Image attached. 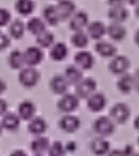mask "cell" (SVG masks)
<instances>
[{
  "label": "cell",
  "mask_w": 139,
  "mask_h": 156,
  "mask_svg": "<svg viewBox=\"0 0 139 156\" xmlns=\"http://www.w3.org/2000/svg\"><path fill=\"white\" fill-rule=\"evenodd\" d=\"M50 58L55 62H62L68 55V47L64 43H55L50 47Z\"/></svg>",
  "instance_id": "obj_21"
},
{
  "label": "cell",
  "mask_w": 139,
  "mask_h": 156,
  "mask_svg": "<svg viewBox=\"0 0 139 156\" xmlns=\"http://www.w3.org/2000/svg\"><path fill=\"white\" fill-rule=\"evenodd\" d=\"M64 148H65V151L66 152H69V153H73L76 152L77 148H78V146H77V144L74 141H68L67 144L64 146Z\"/></svg>",
  "instance_id": "obj_36"
},
{
  "label": "cell",
  "mask_w": 139,
  "mask_h": 156,
  "mask_svg": "<svg viewBox=\"0 0 139 156\" xmlns=\"http://www.w3.org/2000/svg\"><path fill=\"white\" fill-rule=\"evenodd\" d=\"M109 71L112 74L121 76L125 73L130 68V60L124 55H115L109 65Z\"/></svg>",
  "instance_id": "obj_8"
},
{
  "label": "cell",
  "mask_w": 139,
  "mask_h": 156,
  "mask_svg": "<svg viewBox=\"0 0 139 156\" xmlns=\"http://www.w3.org/2000/svg\"><path fill=\"white\" fill-rule=\"evenodd\" d=\"M5 90H6V84H5V82H4L3 80H1V79H0V94H3Z\"/></svg>",
  "instance_id": "obj_41"
},
{
  "label": "cell",
  "mask_w": 139,
  "mask_h": 156,
  "mask_svg": "<svg viewBox=\"0 0 139 156\" xmlns=\"http://www.w3.org/2000/svg\"><path fill=\"white\" fill-rule=\"evenodd\" d=\"M26 25L21 19H14L9 23V33L14 39H20L25 35Z\"/></svg>",
  "instance_id": "obj_26"
},
{
  "label": "cell",
  "mask_w": 139,
  "mask_h": 156,
  "mask_svg": "<svg viewBox=\"0 0 139 156\" xmlns=\"http://www.w3.org/2000/svg\"><path fill=\"white\" fill-rule=\"evenodd\" d=\"M94 129L97 134H99L102 137H106L114 133L115 131V123L109 117L106 116H101L97 118L94 122Z\"/></svg>",
  "instance_id": "obj_2"
},
{
  "label": "cell",
  "mask_w": 139,
  "mask_h": 156,
  "mask_svg": "<svg viewBox=\"0 0 139 156\" xmlns=\"http://www.w3.org/2000/svg\"><path fill=\"white\" fill-rule=\"evenodd\" d=\"M127 29L119 23H112L106 27V34L114 41H121L127 37Z\"/></svg>",
  "instance_id": "obj_16"
},
{
  "label": "cell",
  "mask_w": 139,
  "mask_h": 156,
  "mask_svg": "<svg viewBox=\"0 0 139 156\" xmlns=\"http://www.w3.org/2000/svg\"><path fill=\"white\" fill-rule=\"evenodd\" d=\"M43 17H44V21L50 26H57L59 21H61L59 20V14H57L55 5L46 6L43 10Z\"/></svg>",
  "instance_id": "obj_29"
},
{
  "label": "cell",
  "mask_w": 139,
  "mask_h": 156,
  "mask_svg": "<svg viewBox=\"0 0 139 156\" xmlns=\"http://www.w3.org/2000/svg\"><path fill=\"white\" fill-rule=\"evenodd\" d=\"M2 116L3 117H2V120L0 122H1V125L3 129L11 132L18 129L19 125H20V118L18 116L13 113H5Z\"/></svg>",
  "instance_id": "obj_23"
},
{
  "label": "cell",
  "mask_w": 139,
  "mask_h": 156,
  "mask_svg": "<svg viewBox=\"0 0 139 156\" xmlns=\"http://www.w3.org/2000/svg\"><path fill=\"white\" fill-rule=\"evenodd\" d=\"M39 79H41V73L38 72V70H36L34 67H30V66L21 68L18 74L19 83L27 88H32V87L36 86L37 83L39 82Z\"/></svg>",
  "instance_id": "obj_1"
},
{
  "label": "cell",
  "mask_w": 139,
  "mask_h": 156,
  "mask_svg": "<svg viewBox=\"0 0 139 156\" xmlns=\"http://www.w3.org/2000/svg\"><path fill=\"white\" fill-rule=\"evenodd\" d=\"M89 23L88 14L85 11H79L74 12L73 15L69 18V29L71 31H81Z\"/></svg>",
  "instance_id": "obj_9"
},
{
  "label": "cell",
  "mask_w": 139,
  "mask_h": 156,
  "mask_svg": "<svg viewBox=\"0 0 139 156\" xmlns=\"http://www.w3.org/2000/svg\"><path fill=\"white\" fill-rule=\"evenodd\" d=\"M10 156H28V155H27V153L23 152V151L16 150V151H14V152H13Z\"/></svg>",
  "instance_id": "obj_40"
},
{
  "label": "cell",
  "mask_w": 139,
  "mask_h": 156,
  "mask_svg": "<svg viewBox=\"0 0 139 156\" xmlns=\"http://www.w3.org/2000/svg\"><path fill=\"white\" fill-rule=\"evenodd\" d=\"M94 50L100 56L105 58H112L117 54V48L115 45L105 41H98L94 45Z\"/></svg>",
  "instance_id": "obj_15"
},
{
  "label": "cell",
  "mask_w": 139,
  "mask_h": 156,
  "mask_svg": "<svg viewBox=\"0 0 139 156\" xmlns=\"http://www.w3.org/2000/svg\"><path fill=\"white\" fill-rule=\"evenodd\" d=\"M87 28V35L88 37H90L91 39L94 41H100L106 34V27L102 21L94 20L91 23H88V25L86 26Z\"/></svg>",
  "instance_id": "obj_13"
},
{
  "label": "cell",
  "mask_w": 139,
  "mask_h": 156,
  "mask_svg": "<svg viewBox=\"0 0 139 156\" xmlns=\"http://www.w3.org/2000/svg\"><path fill=\"white\" fill-rule=\"evenodd\" d=\"M36 107L32 101H23L18 105V117L23 120H30L34 117Z\"/></svg>",
  "instance_id": "obj_22"
},
{
  "label": "cell",
  "mask_w": 139,
  "mask_h": 156,
  "mask_svg": "<svg viewBox=\"0 0 139 156\" xmlns=\"http://www.w3.org/2000/svg\"><path fill=\"white\" fill-rule=\"evenodd\" d=\"M69 84L62 74L54 76L50 81V89L55 94H64L67 93Z\"/></svg>",
  "instance_id": "obj_18"
},
{
  "label": "cell",
  "mask_w": 139,
  "mask_h": 156,
  "mask_svg": "<svg viewBox=\"0 0 139 156\" xmlns=\"http://www.w3.org/2000/svg\"><path fill=\"white\" fill-rule=\"evenodd\" d=\"M26 30H28L32 35L36 36L46 30V23L41 18L32 17L28 20L27 25H26Z\"/></svg>",
  "instance_id": "obj_27"
},
{
  "label": "cell",
  "mask_w": 139,
  "mask_h": 156,
  "mask_svg": "<svg viewBox=\"0 0 139 156\" xmlns=\"http://www.w3.org/2000/svg\"><path fill=\"white\" fill-rule=\"evenodd\" d=\"M8 102H6L5 100H3V99L0 98V116L4 115V114L6 113V111H8Z\"/></svg>",
  "instance_id": "obj_38"
},
{
  "label": "cell",
  "mask_w": 139,
  "mask_h": 156,
  "mask_svg": "<svg viewBox=\"0 0 139 156\" xmlns=\"http://www.w3.org/2000/svg\"><path fill=\"white\" fill-rule=\"evenodd\" d=\"M11 38L3 32H0V51L5 50L10 47Z\"/></svg>",
  "instance_id": "obj_35"
},
{
  "label": "cell",
  "mask_w": 139,
  "mask_h": 156,
  "mask_svg": "<svg viewBox=\"0 0 139 156\" xmlns=\"http://www.w3.org/2000/svg\"><path fill=\"white\" fill-rule=\"evenodd\" d=\"M125 1L129 4H131V5H137L139 0H125Z\"/></svg>",
  "instance_id": "obj_42"
},
{
  "label": "cell",
  "mask_w": 139,
  "mask_h": 156,
  "mask_svg": "<svg viewBox=\"0 0 139 156\" xmlns=\"http://www.w3.org/2000/svg\"><path fill=\"white\" fill-rule=\"evenodd\" d=\"M130 115H131V111L125 103H117L109 111L111 119L120 124L125 123L129 120Z\"/></svg>",
  "instance_id": "obj_7"
},
{
  "label": "cell",
  "mask_w": 139,
  "mask_h": 156,
  "mask_svg": "<svg viewBox=\"0 0 139 156\" xmlns=\"http://www.w3.org/2000/svg\"><path fill=\"white\" fill-rule=\"evenodd\" d=\"M59 20H68L76 12V4L71 0H59L55 5Z\"/></svg>",
  "instance_id": "obj_10"
},
{
  "label": "cell",
  "mask_w": 139,
  "mask_h": 156,
  "mask_svg": "<svg viewBox=\"0 0 139 156\" xmlns=\"http://www.w3.org/2000/svg\"><path fill=\"white\" fill-rule=\"evenodd\" d=\"M97 89V82L92 78L82 79L76 85V94L79 99H87Z\"/></svg>",
  "instance_id": "obj_3"
},
{
  "label": "cell",
  "mask_w": 139,
  "mask_h": 156,
  "mask_svg": "<svg viewBox=\"0 0 139 156\" xmlns=\"http://www.w3.org/2000/svg\"><path fill=\"white\" fill-rule=\"evenodd\" d=\"M127 156H139V155H138L136 152H133V153H132V154H130V155H127Z\"/></svg>",
  "instance_id": "obj_44"
},
{
  "label": "cell",
  "mask_w": 139,
  "mask_h": 156,
  "mask_svg": "<svg viewBox=\"0 0 139 156\" xmlns=\"http://www.w3.org/2000/svg\"><path fill=\"white\" fill-rule=\"evenodd\" d=\"M2 129H3V127H2L1 122H0V135H1V133H2Z\"/></svg>",
  "instance_id": "obj_45"
},
{
  "label": "cell",
  "mask_w": 139,
  "mask_h": 156,
  "mask_svg": "<svg viewBox=\"0 0 139 156\" xmlns=\"http://www.w3.org/2000/svg\"><path fill=\"white\" fill-rule=\"evenodd\" d=\"M70 41H71V44L76 48L83 49V48L87 47L88 41H89V37H88L87 33H85L83 30H81V31H74V33L70 37Z\"/></svg>",
  "instance_id": "obj_31"
},
{
  "label": "cell",
  "mask_w": 139,
  "mask_h": 156,
  "mask_svg": "<svg viewBox=\"0 0 139 156\" xmlns=\"http://www.w3.org/2000/svg\"><path fill=\"white\" fill-rule=\"evenodd\" d=\"M23 53V61H25V65L30 66V67H35V66L39 65L41 61L44 60V52L41 48L38 46H31L26 49Z\"/></svg>",
  "instance_id": "obj_5"
},
{
  "label": "cell",
  "mask_w": 139,
  "mask_h": 156,
  "mask_svg": "<svg viewBox=\"0 0 139 156\" xmlns=\"http://www.w3.org/2000/svg\"><path fill=\"white\" fill-rule=\"evenodd\" d=\"M50 142L49 139L47 137H44V136L38 135L36 138L31 141L30 144V149L33 153H35L36 155H41L44 153H46L49 149Z\"/></svg>",
  "instance_id": "obj_20"
},
{
  "label": "cell",
  "mask_w": 139,
  "mask_h": 156,
  "mask_svg": "<svg viewBox=\"0 0 139 156\" xmlns=\"http://www.w3.org/2000/svg\"><path fill=\"white\" fill-rule=\"evenodd\" d=\"M80 99L73 94H64L57 102V107L63 113H72L79 107Z\"/></svg>",
  "instance_id": "obj_6"
},
{
  "label": "cell",
  "mask_w": 139,
  "mask_h": 156,
  "mask_svg": "<svg viewBox=\"0 0 139 156\" xmlns=\"http://www.w3.org/2000/svg\"><path fill=\"white\" fill-rule=\"evenodd\" d=\"M8 63L12 69L19 70L23 67L25 61H23V53L19 50H13L10 53L8 58Z\"/></svg>",
  "instance_id": "obj_30"
},
{
  "label": "cell",
  "mask_w": 139,
  "mask_h": 156,
  "mask_svg": "<svg viewBox=\"0 0 139 156\" xmlns=\"http://www.w3.org/2000/svg\"><path fill=\"white\" fill-rule=\"evenodd\" d=\"M107 100L102 93H94L87 98V107L94 113H98L104 109Z\"/></svg>",
  "instance_id": "obj_12"
},
{
  "label": "cell",
  "mask_w": 139,
  "mask_h": 156,
  "mask_svg": "<svg viewBox=\"0 0 139 156\" xmlns=\"http://www.w3.org/2000/svg\"><path fill=\"white\" fill-rule=\"evenodd\" d=\"M36 156H41V155H36Z\"/></svg>",
  "instance_id": "obj_46"
},
{
  "label": "cell",
  "mask_w": 139,
  "mask_h": 156,
  "mask_svg": "<svg viewBox=\"0 0 139 156\" xmlns=\"http://www.w3.org/2000/svg\"><path fill=\"white\" fill-rule=\"evenodd\" d=\"M35 4L33 0H16L15 2V10L21 16H29L33 13Z\"/></svg>",
  "instance_id": "obj_28"
},
{
  "label": "cell",
  "mask_w": 139,
  "mask_h": 156,
  "mask_svg": "<svg viewBox=\"0 0 139 156\" xmlns=\"http://www.w3.org/2000/svg\"><path fill=\"white\" fill-rule=\"evenodd\" d=\"M36 44L39 48H50L54 44V35L50 31H43L36 35Z\"/></svg>",
  "instance_id": "obj_32"
},
{
  "label": "cell",
  "mask_w": 139,
  "mask_h": 156,
  "mask_svg": "<svg viewBox=\"0 0 139 156\" xmlns=\"http://www.w3.org/2000/svg\"><path fill=\"white\" fill-rule=\"evenodd\" d=\"M30 123L28 124V131L32 135H41L47 129V122L41 117H35L30 119Z\"/></svg>",
  "instance_id": "obj_24"
},
{
  "label": "cell",
  "mask_w": 139,
  "mask_h": 156,
  "mask_svg": "<svg viewBox=\"0 0 139 156\" xmlns=\"http://www.w3.org/2000/svg\"><path fill=\"white\" fill-rule=\"evenodd\" d=\"M90 150L97 156H103L109 152L111 150V144L107 140H105L104 138L99 137L94 138L90 144Z\"/></svg>",
  "instance_id": "obj_19"
},
{
  "label": "cell",
  "mask_w": 139,
  "mask_h": 156,
  "mask_svg": "<svg viewBox=\"0 0 139 156\" xmlns=\"http://www.w3.org/2000/svg\"><path fill=\"white\" fill-rule=\"evenodd\" d=\"M74 63L80 69L82 70H89L94 65V58L89 51L82 50L79 51L74 55Z\"/></svg>",
  "instance_id": "obj_11"
},
{
  "label": "cell",
  "mask_w": 139,
  "mask_h": 156,
  "mask_svg": "<svg viewBox=\"0 0 139 156\" xmlns=\"http://www.w3.org/2000/svg\"><path fill=\"white\" fill-rule=\"evenodd\" d=\"M125 0H107V4L109 8H117V6H124Z\"/></svg>",
  "instance_id": "obj_37"
},
{
  "label": "cell",
  "mask_w": 139,
  "mask_h": 156,
  "mask_svg": "<svg viewBox=\"0 0 139 156\" xmlns=\"http://www.w3.org/2000/svg\"><path fill=\"white\" fill-rule=\"evenodd\" d=\"M109 156H125L124 153H123V150H119V149H116V150H112L109 152Z\"/></svg>",
  "instance_id": "obj_39"
},
{
  "label": "cell",
  "mask_w": 139,
  "mask_h": 156,
  "mask_svg": "<svg viewBox=\"0 0 139 156\" xmlns=\"http://www.w3.org/2000/svg\"><path fill=\"white\" fill-rule=\"evenodd\" d=\"M64 78L69 85H77L83 79L82 69H80L77 65H69L65 69Z\"/></svg>",
  "instance_id": "obj_17"
},
{
  "label": "cell",
  "mask_w": 139,
  "mask_h": 156,
  "mask_svg": "<svg viewBox=\"0 0 139 156\" xmlns=\"http://www.w3.org/2000/svg\"><path fill=\"white\" fill-rule=\"evenodd\" d=\"M11 19H12V15L10 11L0 8V28L8 26L11 23Z\"/></svg>",
  "instance_id": "obj_34"
},
{
  "label": "cell",
  "mask_w": 139,
  "mask_h": 156,
  "mask_svg": "<svg viewBox=\"0 0 139 156\" xmlns=\"http://www.w3.org/2000/svg\"><path fill=\"white\" fill-rule=\"evenodd\" d=\"M134 126H135L136 129H138V117L135 118V121H134Z\"/></svg>",
  "instance_id": "obj_43"
},
{
  "label": "cell",
  "mask_w": 139,
  "mask_h": 156,
  "mask_svg": "<svg viewBox=\"0 0 139 156\" xmlns=\"http://www.w3.org/2000/svg\"><path fill=\"white\" fill-rule=\"evenodd\" d=\"M107 16L112 23H122L129 17V11L124 6H117V8H111L107 13Z\"/></svg>",
  "instance_id": "obj_25"
},
{
  "label": "cell",
  "mask_w": 139,
  "mask_h": 156,
  "mask_svg": "<svg viewBox=\"0 0 139 156\" xmlns=\"http://www.w3.org/2000/svg\"><path fill=\"white\" fill-rule=\"evenodd\" d=\"M117 87L122 94H130L133 89H138V78L137 72L135 76L129 73L121 74L120 79L117 82Z\"/></svg>",
  "instance_id": "obj_4"
},
{
  "label": "cell",
  "mask_w": 139,
  "mask_h": 156,
  "mask_svg": "<svg viewBox=\"0 0 139 156\" xmlns=\"http://www.w3.org/2000/svg\"><path fill=\"white\" fill-rule=\"evenodd\" d=\"M48 155L49 156H65V148L61 141H54L52 144L49 146L48 149Z\"/></svg>",
  "instance_id": "obj_33"
},
{
  "label": "cell",
  "mask_w": 139,
  "mask_h": 156,
  "mask_svg": "<svg viewBox=\"0 0 139 156\" xmlns=\"http://www.w3.org/2000/svg\"><path fill=\"white\" fill-rule=\"evenodd\" d=\"M59 127L65 133H74L81 126V121L78 117L71 115H66L59 120Z\"/></svg>",
  "instance_id": "obj_14"
}]
</instances>
